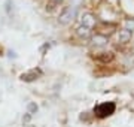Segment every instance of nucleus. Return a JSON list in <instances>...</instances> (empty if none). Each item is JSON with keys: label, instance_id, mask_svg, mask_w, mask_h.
<instances>
[{"label": "nucleus", "instance_id": "obj_8", "mask_svg": "<svg viewBox=\"0 0 134 127\" xmlns=\"http://www.w3.org/2000/svg\"><path fill=\"white\" fill-rule=\"evenodd\" d=\"M125 29L130 31H134V18H128L125 21Z\"/></svg>", "mask_w": 134, "mask_h": 127}, {"label": "nucleus", "instance_id": "obj_10", "mask_svg": "<svg viewBox=\"0 0 134 127\" xmlns=\"http://www.w3.org/2000/svg\"><path fill=\"white\" fill-rule=\"evenodd\" d=\"M10 6H14L12 2H10V0H6V12H8V14H10Z\"/></svg>", "mask_w": 134, "mask_h": 127}, {"label": "nucleus", "instance_id": "obj_6", "mask_svg": "<svg viewBox=\"0 0 134 127\" xmlns=\"http://www.w3.org/2000/svg\"><path fill=\"white\" fill-rule=\"evenodd\" d=\"M113 52H110V51H107V52H98L96 55V59L98 60V61H101V63H109V61H112L113 60Z\"/></svg>", "mask_w": 134, "mask_h": 127}, {"label": "nucleus", "instance_id": "obj_1", "mask_svg": "<svg viewBox=\"0 0 134 127\" xmlns=\"http://www.w3.org/2000/svg\"><path fill=\"white\" fill-rule=\"evenodd\" d=\"M77 12H79V3H70L69 6H66V8L61 10V14L58 17V23L61 25L70 24V23L77 17Z\"/></svg>", "mask_w": 134, "mask_h": 127}, {"label": "nucleus", "instance_id": "obj_4", "mask_svg": "<svg viewBox=\"0 0 134 127\" xmlns=\"http://www.w3.org/2000/svg\"><path fill=\"white\" fill-rule=\"evenodd\" d=\"M40 75H42V72H40L39 69H33V70H29V72L23 73L19 78H21V81H24V82H33V81H36Z\"/></svg>", "mask_w": 134, "mask_h": 127}, {"label": "nucleus", "instance_id": "obj_3", "mask_svg": "<svg viewBox=\"0 0 134 127\" xmlns=\"http://www.w3.org/2000/svg\"><path fill=\"white\" fill-rule=\"evenodd\" d=\"M77 25H83V27H88V29H94V25H96V18H94V15L91 12H83L81 15V18H79V24Z\"/></svg>", "mask_w": 134, "mask_h": 127}, {"label": "nucleus", "instance_id": "obj_7", "mask_svg": "<svg viewBox=\"0 0 134 127\" xmlns=\"http://www.w3.org/2000/svg\"><path fill=\"white\" fill-rule=\"evenodd\" d=\"M91 42H92V45H96V46H103V45L107 44V38L103 36V34H96L91 39Z\"/></svg>", "mask_w": 134, "mask_h": 127}, {"label": "nucleus", "instance_id": "obj_9", "mask_svg": "<svg viewBox=\"0 0 134 127\" xmlns=\"http://www.w3.org/2000/svg\"><path fill=\"white\" fill-rule=\"evenodd\" d=\"M27 109H29L30 115H31V114H36V112H37V105L31 102V103H29V105H27Z\"/></svg>", "mask_w": 134, "mask_h": 127}, {"label": "nucleus", "instance_id": "obj_5", "mask_svg": "<svg viewBox=\"0 0 134 127\" xmlns=\"http://www.w3.org/2000/svg\"><path fill=\"white\" fill-rule=\"evenodd\" d=\"M131 31L130 30H127V29H124V30H119V33H118V40H119L121 44H128L130 40H131Z\"/></svg>", "mask_w": 134, "mask_h": 127}, {"label": "nucleus", "instance_id": "obj_2", "mask_svg": "<svg viewBox=\"0 0 134 127\" xmlns=\"http://www.w3.org/2000/svg\"><path fill=\"white\" fill-rule=\"evenodd\" d=\"M115 109H116V105L113 102H104L94 108V114L98 118H107L112 114H115Z\"/></svg>", "mask_w": 134, "mask_h": 127}, {"label": "nucleus", "instance_id": "obj_11", "mask_svg": "<svg viewBox=\"0 0 134 127\" xmlns=\"http://www.w3.org/2000/svg\"><path fill=\"white\" fill-rule=\"evenodd\" d=\"M2 52H3V49H2V46H0V55H2Z\"/></svg>", "mask_w": 134, "mask_h": 127}]
</instances>
